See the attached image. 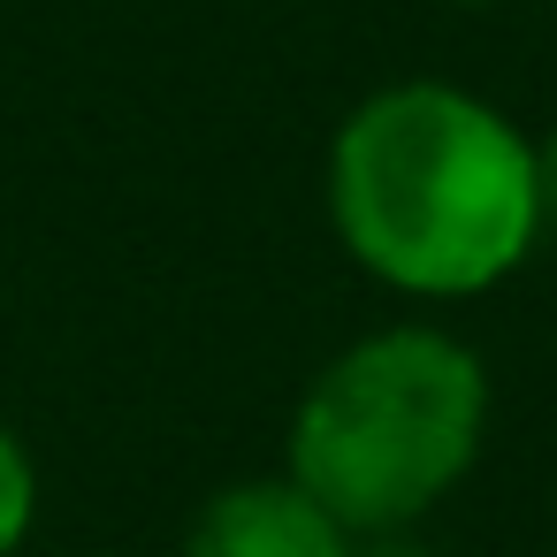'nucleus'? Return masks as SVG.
I'll use <instances>...</instances> for the list:
<instances>
[{"mask_svg": "<svg viewBox=\"0 0 557 557\" xmlns=\"http://www.w3.org/2000/svg\"><path fill=\"white\" fill-rule=\"evenodd\" d=\"M329 222L374 283L481 298L542 237L534 146L458 85H382L329 138Z\"/></svg>", "mask_w": 557, "mask_h": 557, "instance_id": "nucleus-1", "label": "nucleus"}, {"mask_svg": "<svg viewBox=\"0 0 557 557\" xmlns=\"http://www.w3.org/2000/svg\"><path fill=\"white\" fill-rule=\"evenodd\" d=\"M488 374L473 344L428 321L344 344L290 412V481L351 534L420 527L481 458Z\"/></svg>", "mask_w": 557, "mask_h": 557, "instance_id": "nucleus-2", "label": "nucleus"}, {"mask_svg": "<svg viewBox=\"0 0 557 557\" xmlns=\"http://www.w3.org/2000/svg\"><path fill=\"white\" fill-rule=\"evenodd\" d=\"M351 549L359 534L290 473H252L214 488L184 534V557H351Z\"/></svg>", "mask_w": 557, "mask_h": 557, "instance_id": "nucleus-3", "label": "nucleus"}, {"mask_svg": "<svg viewBox=\"0 0 557 557\" xmlns=\"http://www.w3.org/2000/svg\"><path fill=\"white\" fill-rule=\"evenodd\" d=\"M39 527V466L24 450V435L0 420V557H16Z\"/></svg>", "mask_w": 557, "mask_h": 557, "instance_id": "nucleus-4", "label": "nucleus"}, {"mask_svg": "<svg viewBox=\"0 0 557 557\" xmlns=\"http://www.w3.org/2000/svg\"><path fill=\"white\" fill-rule=\"evenodd\" d=\"M534 184H542V230H557V131L534 146Z\"/></svg>", "mask_w": 557, "mask_h": 557, "instance_id": "nucleus-5", "label": "nucleus"}, {"mask_svg": "<svg viewBox=\"0 0 557 557\" xmlns=\"http://www.w3.org/2000/svg\"><path fill=\"white\" fill-rule=\"evenodd\" d=\"M458 9H504V0H458Z\"/></svg>", "mask_w": 557, "mask_h": 557, "instance_id": "nucleus-6", "label": "nucleus"}]
</instances>
